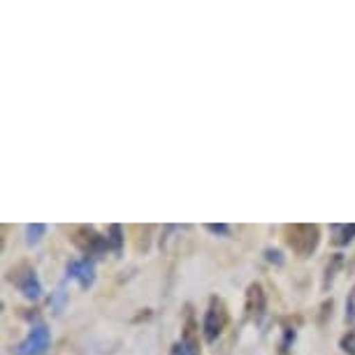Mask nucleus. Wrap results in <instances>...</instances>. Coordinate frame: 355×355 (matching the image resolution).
Returning a JSON list of instances; mask_svg holds the SVG:
<instances>
[{"instance_id": "1", "label": "nucleus", "mask_w": 355, "mask_h": 355, "mask_svg": "<svg viewBox=\"0 0 355 355\" xmlns=\"http://www.w3.org/2000/svg\"><path fill=\"white\" fill-rule=\"evenodd\" d=\"M320 242V232L316 225H293L288 227V244L300 256H311Z\"/></svg>"}, {"instance_id": "2", "label": "nucleus", "mask_w": 355, "mask_h": 355, "mask_svg": "<svg viewBox=\"0 0 355 355\" xmlns=\"http://www.w3.org/2000/svg\"><path fill=\"white\" fill-rule=\"evenodd\" d=\"M51 332L44 323H35L26 334V339L15 348V355H42L49 348Z\"/></svg>"}, {"instance_id": "3", "label": "nucleus", "mask_w": 355, "mask_h": 355, "mask_svg": "<svg viewBox=\"0 0 355 355\" xmlns=\"http://www.w3.org/2000/svg\"><path fill=\"white\" fill-rule=\"evenodd\" d=\"M225 320H227V316H225L223 302H220L218 297H211L209 306H207V311H205V318H202V334H205V339L207 341H216L218 334L223 332Z\"/></svg>"}, {"instance_id": "4", "label": "nucleus", "mask_w": 355, "mask_h": 355, "mask_svg": "<svg viewBox=\"0 0 355 355\" xmlns=\"http://www.w3.org/2000/svg\"><path fill=\"white\" fill-rule=\"evenodd\" d=\"M12 284H15L19 291H21L24 297L28 300H37L40 295H42V284H40L35 270H31V267H17V270H12Z\"/></svg>"}, {"instance_id": "5", "label": "nucleus", "mask_w": 355, "mask_h": 355, "mask_svg": "<svg viewBox=\"0 0 355 355\" xmlns=\"http://www.w3.org/2000/svg\"><path fill=\"white\" fill-rule=\"evenodd\" d=\"M65 274L68 279H75L82 288H91L96 281V263L93 258H75L65 265Z\"/></svg>"}, {"instance_id": "6", "label": "nucleus", "mask_w": 355, "mask_h": 355, "mask_svg": "<svg viewBox=\"0 0 355 355\" xmlns=\"http://www.w3.org/2000/svg\"><path fill=\"white\" fill-rule=\"evenodd\" d=\"M355 239V223H332L330 225V242L334 246H346Z\"/></svg>"}, {"instance_id": "7", "label": "nucleus", "mask_w": 355, "mask_h": 355, "mask_svg": "<svg viewBox=\"0 0 355 355\" xmlns=\"http://www.w3.org/2000/svg\"><path fill=\"white\" fill-rule=\"evenodd\" d=\"M246 311H249L256 320L263 318V311H265V295H263V288H260L258 284L249 288V302H246Z\"/></svg>"}, {"instance_id": "8", "label": "nucleus", "mask_w": 355, "mask_h": 355, "mask_svg": "<svg viewBox=\"0 0 355 355\" xmlns=\"http://www.w3.org/2000/svg\"><path fill=\"white\" fill-rule=\"evenodd\" d=\"M46 232V225L42 223H31V225H26V242L35 246L40 239H42V234Z\"/></svg>"}, {"instance_id": "9", "label": "nucleus", "mask_w": 355, "mask_h": 355, "mask_svg": "<svg viewBox=\"0 0 355 355\" xmlns=\"http://www.w3.org/2000/svg\"><path fill=\"white\" fill-rule=\"evenodd\" d=\"M346 323L355 327V286L351 288V293L346 297Z\"/></svg>"}, {"instance_id": "10", "label": "nucleus", "mask_w": 355, "mask_h": 355, "mask_svg": "<svg viewBox=\"0 0 355 355\" xmlns=\"http://www.w3.org/2000/svg\"><path fill=\"white\" fill-rule=\"evenodd\" d=\"M110 244L114 246V251H121V244H123V239H121V225H110Z\"/></svg>"}, {"instance_id": "11", "label": "nucleus", "mask_w": 355, "mask_h": 355, "mask_svg": "<svg viewBox=\"0 0 355 355\" xmlns=\"http://www.w3.org/2000/svg\"><path fill=\"white\" fill-rule=\"evenodd\" d=\"M339 346H341V351H344L346 355H355V332L344 334L341 341H339Z\"/></svg>"}, {"instance_id": "12", "label": "nucleus", "mask_w": 355, "mask_h": 355, "mask_svg": "<svg viewBox=\"0 0 355 355\" xmlns=\"http://www.w3.org/2000/svg\"><path fill=\"white\" fill-rule=\"evenodd\" d=\"M172 355H198V351L189 344V341H179V344H174Z\"/></svg>"}, {"instance_id": "13", "label": "nucleus", "mask_w": 355, "mask_h": 355, "mask_svg": "<svg viewBox=\"0 0 355 355\" xmlns=\"http://www.w3.org/2000/svg\"><path fill=\"white\" fill-rule=\"evenodd\" d=\"M207 227V230H209V232H214V234H223V237H227V234H230V225H225V223H207L205 225Z\"/></svg>"}, {"instance_id": "14", "label": "nucleus", "mask_w": 355, "mask_h": 355, "mask_svg": "<svg viewBox=\"0 0 355 355\" xmlns=\"http://www.w3.org/2000/svg\"><path fill=\"white\" fill-rule=\"evenodd\" d=\"M265 256H267V260H270V263H274V265H284V256H281V251H277V249H267V251H265Z\"/></svg>"}]
</instances>
